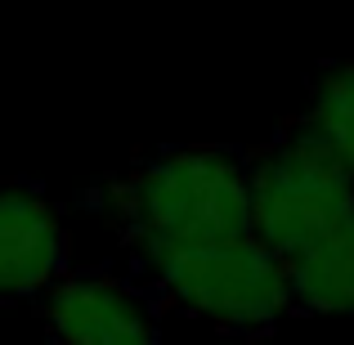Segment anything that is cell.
Segmentation results:
<instances>
[{
	"label": "cell",
	"mask_w": 354,
	"mask_h": 345,
	"mask_svg": "<svg viewBox=\"0 0 354 345\" xmlns=\"http://www.w3.org/2000/svg\"><path fill=\"white\" fill-rule=\"evenodd\" d=\"M90 211L108 225L121 256L251 233L247 148H144L90 189Z\"/></svg>",
	"instance_id": "cell-1"
},
{
	"label": "cell",
	"mask_w": 354,
	"mask_h": 345,
	"mask_svg": "<svg viewBox=\"0 0 354 345\" xmlns=\"http://www.w3.org/2000/svg\"><path fill=\"white\" fill-rule=\"evenodd\" d=\"M121 269L153 296L162 319L180 314L229 337H269L296 319L283 260L256 233L139 251L121 256Z\"/></svg>",
	"instance_id": "cell-2"
},
{
	"label": "cell",
	"mask_w": 354,
	"mask_h": 345,
	"mask_svg": "<svg viewBox=\"0 0 354 345\" xmlns=\"http://www.w3.org/2000/svg\"><path fill=\"white\" fill-rule=\"evenodd\" d=\"M247 193L251 233L287 260L354 207V175L287 117L265 144L247 148Z\"/></svg>",
	"instance_id": "cell-3"
},
{
	"label": "cell",
	"mask_w": 354,
	"mask_h": 345,
	"mask_svg": "<svg viewBox=\"0 0 354 345\" xmlns=\"http://www.w3.org/2000/svg\"><path fill=\"white\" fill-rule=\"evenodd\" d=\"M45 337L63 345H148L162 341V310L153 296L113 265H68L32 301Z\"/></svg>",
	"instance_id": "cell-4"
},
{
	"label": "cell",
	"mask_w": 354,
	"mask_h": 345,
	"mask_svg": "<svg viewBox=\"0 0 354 345\" xmlns=\"http://www.w3.org/2000/svg\"><path fill=\"white\" fill-rule=\"evenodd\" d=\"M72 265L59 202L36 180L0 184V305H32Z\"/></svg>",
	"instance_id": "cell-5"
},
{
	"label": "cell",
	"mask_w": 354,
	"mask_h": 345,
	"mask_svg": "<svg viewBox=\"0 0 354 345\" xmlns=\"http://www.w3.org/2000/svg\"><path fill=\"white\" fill-rule=\"evenodd\" d=\"M296 319L310 314H350L354 319V207L283 260Z\"/></svg>",
	"instance_id": "cell-6"
},
{
	"label": "cell",
	"mask_w": 354,
	"mask_h": 345,
	"mask_svg": "<svg viewBox=\"0 0 354 345\" xmlns=\"http://www.w3.org/2000/svg\"><path fill=\"white\" fill-rule=\"evenodd\" d=\"M292 121L354 175V59L314 72L305 108L292 113Z\"/></svg>",
	"instance_id": "cell-7"
}]
</instances>
